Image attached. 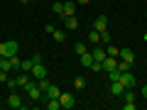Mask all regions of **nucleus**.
Returning <instances> with one entry per match:
<instances>
[{
  "mask_svg": "<svg viewBox=\"0 0 147 110\" xmlns=\"http://www.w3.org/2000/svg\"><path fill=\"white\" fill-rule=\"evenodd\" d=\"M25 91H27V95H30L32 100H44V98H47V95H44V91L37 86V81H34V78H32L30 83L25 86Z\"/></svg>",
  "mask_w": 147,
  "mask_h": 110,
  "instance_id": "nucleus-1",
  "label": "nucleus"
},
{
  "mask_svg": "<svg viewBox=\"0 0 147 110\" xmlns=\"http://www.w3.org/2000/svg\"><path fill=\"white\" fill-rule=\"evenodd\" d=\"M120 83L125 86V88H135V83H137L135 73L132 71H120Z\"/></svg>",
  "mask_w": 147,
  "mask_h": 110,
  "instance_id": "nucleus-2",
  "label": "nucleus"
},
{
  "mask_svg": "<svg viewBox=\"0 0 147 110\" xmlns=\"http://www.w3.org/2000/svg\"><path fill=\"white\" fill-rule=\"evenodd\" d=\"M32 78H34V81H39V78H47V66H44V64L42 61H39V64H34V66H32Z\"/></svg>",
  "mask_w": 147,
  "mask_h": 110,
  "instance_id": "nucleus-3",
  "label": "nucleus"
},
{
  "mask_svg": "<svg viewBox=\"0 0 147 110\" xmlns=\"http://www.w3.org/2000/svg\"><path fill=\"white\" fill-rule=\"evenodd\" d=\"M123 98H125V105H123V108H125V110H135V93H132L130 88H125Z\"/></svg>",
  "mask_w": 147,
  "mask_h": 110,
  "instance_id": "nucleus-4",
  "label": "nucleus"
},
{
  "mask_svg": "<svg viewBox=\"0 0 147 110\" xmlns=\"http://www.w3.org/2000/svg\"><path fill=\"white\" fill-rule=\"evenodd\" d=\"M30 81H32V73H27V71H20V73L15 76V83H17V86H22V88H25Z\"/></svg>",
  "mask_w": 147,
  "mask_h": 110,
  "instance_id": "nucleus-5",
  "label": "nucleus"
},
{
  "mask_svg": "<svg viewBox=\"0 0 147 110\" xmlns=\"http://www.w3.org/2000/svg\"><path fill=\"white\" fill-rule=\"evenodd\" d=\"M118 59L120 61H127V64H135V54H132V49H120V54H118Z\"/></svg>",
  "mask_w": 147,
  "mask_h": 110,
  "instance_id": "nucleus-6",
  "label": "nucleus"
},
{
  "mask_svg": "<svg viewBox=\"0 0 147 110\" xmlns=\"http://www.w3.org/2000/svg\"><path fill=\"white\" fill-rule=\"evenodd\" d=\"M7 105H10V108H15V110H20L25 103H22V98H20L17 93H10V95H7Z\"/></svg>",
  "mask_w": 147,
  "mask_h": 110,
  "instance_id": "nucleus-7",
  "label": "nucleus"
},
{
  "mask_svg": "<svg viewBox=\"0 0 147 110\" xmlns=\"http://www.w3.org/2000/svg\"><path fill=\"white\" fill-rule=\"evenodd\" d=\"M59 103H61V108L71 110L74 108V95L71 93H61V95H59Z\"/></svg>",
  "mask_w": 147,
  "mask_h": 110,
  "instance_id": "nucleus-8",
  "label": "nucleus"
},
{
  "mask_svg": "<svg viewBox=\"0 0 147 110\" xmlns=\"http://www.w3.org/2000/svg\"><path fill=\"white\" fill-rule=\"evenodd\" d=\"M93 30H98V32L108 30V17H105V15H98V17H96V22H93Z\"/></svg>",
  "mask_w": 147,
  "mask_h": 110,
  "instance_id": "nucleus-9",
  "label": "nucleus"
},
{
  "mask_svg": "<svg viewBox=\"0 0 147 110\" xmlns=\"http://www.w3.org/2000/svg\"><path fill=\"white\" fill-rule=\"evenodd\" d=\"M64 27H66V30H79V17L76 15H71V17H64Z\"/></svg>",
  "mask_w": 147,
  "mask_h": 110,
  "instance_id": "nucleus-10",
  "label": "nucleus"
},
{
  "mask_svg": "<svg viewBox=\"0 0 147 110\" xmlns=\"http://www.w3.org/2000/svg\"><path fill=\"white\" fill-rule=\"evenodd\" d=\"M110 93L113 95H123L125 93V86H123L120 81H110Z\"/></svg>",
  "mask_w": 147,
  "mask_h": 110,
  "instance_id": "nucleus-11",
  "label": "nucleus"
},
{
  "mask_svg": "<svg viewBox=\"0 0 147 110\" xmlns=\"http://www.w3.org/2000/svg\"><path fill=\"white\" fill-rule=\"evenodd\" d=\"M100 64H103V71H110V68H115V66H118V59H115V56H105Z\"/></svg>",
  "mask_w": 147,
  "mask_h": 110,
  "instance_id": "nucleus-12",
  "label": "nucleus"
},
{
  "mask_svg": "<svg viewBox=\"0 0 147 110\" xmlns=\"http://www.w3.org/2000/svg\"><path fill=\"white\" fill-rule=\"evenodd\" d=\"M93 61H103L105 56H108V54H105V47H93Z\"/></svg>",
  "mask_w": 147,
  "mask_h": 110,
  "instance_id": "nucleus-13",
  "label": "nucleus"
},
{
  "mask_svg": "<svg viewBox=\"0 0 147 110\" xmlns=\"http://www.w3.org/2000/svg\"><path fill=\"white\" fill-rule=\"evenodd\" d=\"M71 15H76V5H74V3H64V15H61V20H64V17H71Z\"/></svg>",
  "mask_w": 147,
  "mask_h": 110,
  "instance_id": "nucleus-14",
  "label": "nucleus"
},
{
  "mask_svg": "<svg viewBox=\"0 0 147 110\" xmlns=\"http://www.w3.org/2000/svg\"><path fill=\"white\" fill-rule=\"evenodd\" d=\"M44 95H47V100H49V98H59V95H61V91H59V88H57V86H54V83H52V86H49V88H47V91H44Z\"/></svg>",
  "mask_w": 147,
  "mask_h": 110,
  "instance_id": "nucleus-15",
  "label": "nucleus"
},
{
  "mask_svg": "<svg viewBox=\"0 0 147 110\" xmlns=\"http://www.w3.org/2000/svg\"><path fill=\"white\" fill-rule=\"evenodd\" d=\"M91 64H93V54H91V52H86V54H81V66H86V68H91Z\"/></svg>",
  "mask_w": 147,
  "mask_h": 110,
  "instance_id": "nucleus-16",
  "label": "nucleus"
},
{
  "mask_svg": "<svg viewBox=\"0 0 147 110\" xmlns=\"http://www.w3.org/2000/svg\"><path fill=\"white\" fill-rule=\"evenodd\" d=\"M88 42L91 44H100V32L98 30H91L88 32Z\"/></svg>",
  "mask_w": 147,
  "mask_h": 110,
  "instance_id": "nucleus-17",
  "label": "nucleus"
},
{
  "mask_svg": "<svg viewBox=\"0 0 147 110\" xmlns=\"http://www.w3.org/2000/svg\"><path fill=\"white\" fill-rule=\"evenodd\" d=\"M52 37H54V42L61 44L64 39H66V32H64V30H54V32H52Z\"/></svg>",
  "mask_w": 147,
  "mask_h": 110,
  "instance_id": "nucleus-18",
  "label": "nucleus"
},
{
  "mask_svg": "<svg viewBox=\"0 0 147 110\" xmlns=\"http://www.w3.org/2000/svg\"><path fill=\"white\" fill-rule=\"evenodd\" d=\"M32 66H34V61H32V59H25V61H20V71H27V73H30V71H32Z\"/></svg>",
  "mask_w": 147,
  "mask_h": 110,
  "instance_id": "nucleus-19",
  "label": "nucleus"
},
{
  "mask_svg": "<svg viewBox=\"0 0 147 110\" xmlns=\"http://www.w3.org/2000/svg\"><path fill=\"white\" fill-rule=\"evenodd\" d=\"M105 54H108V56H115V59H118L120 49H118V47H113V44H105Z\"/></svg>",
  "mask_w": 147,
  "mask_h": 110,
  "instance_id": "nucleus-20",
  "label": "nucleus"
},
{
  "mask_svg": "<svg viewBox=\"0 0 147 110\" xmlns=\"http://www.w3.org/2000/svg\"><path fill=\"white\" fill-rule=\"evenodd\" d=\"M84 86H86V78H84V76H76V78H74V88H76V91H81Z\"/></svg>",
  "mask_w": 147,
  "mask_h": 110,
  "instance_id": "nucleus-21",
  "label": "nucleus"
},
{
  "mask_svg": "<svg viewBox=\"0 0 147 110\" xmlns=\"http://www.w3.org/2000/svg\"><path fill=\"white\" fill-rule=\"evenodd\" d=\"M52 10H54V15H59V17H61V15H64V3H54V5H52Z\"/></svg>",
  "mask_w": 147,
  "mask_h": 110,
  "instance_id": "nucleus-22",
  "label": "nucleus"
},
{
  "mask_svg": "<svg viewBox=\"0 0 147 110\" xmlns=\"http://www.w3.org/2000/svg\"><path fill=\"white\" fill-rule=\"evenodd\" d=\"M37 86H39L42 91H47L49 86H52V81H49V78H39V81H37Z\"/></svg>",
  "mask_w": 147,
  "mask_h": 110,
  "instance_id": "nucleus-23",
  "label": "nucleus"
},
{
  "mask_svg": "<svg viewBox=\"0 0 147 110\" xmlns=\"http://www.w3.org/2000/svg\"><path fill=\"white\" fill-rule=\"evenodd\" d=\"M74 49H76V54H79V56L88 52V47H86V44H74Z\"/></svg>",
  "mask_w": 147,
  "mask_h": 110,
  "instance_id": "nucleus-24",
  "label": "nucleus"
},
{
  "mask_svg": "<svg viewBox=\"0 0 147 110\" xmlns=\"http://www.w3.org/2000/svg\"><path fill=\"white\" fill-rule=\"evenodd\" d=\"M100 44H110V34H108V30L100 32Z\"/></svg>",
  "mask_w": 147,
  "mask_h": 110,
  "instance_id": "nucleus-25",
  "label": "nucleus"
},
{
  "mask_svg": "<svg viewBox=\"0 0 147 110\" xmlns=\"http://www.w3.org/2000/svg\"><path fill=\"white\" fill-rule=\"evenodd\" d=\"M118 68H120V71H130V68H132V64H127V61H120V59H118Z\"/></svg>",
  "mask_w": 147,
  "mask_h": 110,
  "instance_id": "nucleus-26",
  "label": "nucleus"
},
{
  "mask_svg": "<svg viewBox=\"0 0 147 110\" xmlns=\"http://www.w3.org/2000/svg\"><path fill=\"white\" fill-rule=\"evenodd\" d=\"M7 78H10V76H7V71H3V68H0V83H7Z\"/></svg>",
  "mask_w": 147,
  "mask_h": 110,
  "instance_id": "nucleus-27",
  "label": "nucleus"
},
{
  "mask_svg": "<svg viewBox=\"0 0 147 110\" xmlns=\"http://www.w3.org/2000/svg\"><path fill=\"white\" fill-rule=\"evenodd\" d=\"M7 86H10V88H12V91H15V88H17V83H15V76H12V78H7Z\"/></svg>",
  "mask_w": 147,
  "mask_h": 110,
  "instance_id": "nucleus-28",
  "label": "nucleus"
},
{
  "mask_svg": "<svg viewBox=\"0 0 147 110\" xmlns=\"http://www.w3.org/2000/svg\"><path fill=\"white\" fill-rule=\"evenodd\" d=\"M54 30H57V27H54V25H44V32H47V34H52Z\"/></svg>",
  "mask_w": 147,
  "mask_h": 110,
  "instance_id": "nucleus-29",
  "label": "nucleus"
},
{
  "mask_svg": "<svg viewBox=\"0 0 147 110\" xmlns=\"http://www.w3.org/2000/svg\"><path fill=\"white\" fill-rule=\"evenodd\" d=\"M140 93H142V98H147V83L142 86V91H140Z\"/></svg>",
  "mask_w": 147,
  "mask_h": 110,
  "instance_id": "nucleus-30",
  "label": "nucleus"
},
{
  "mask_svg": "<svg viewBox=\"0 0 147 110\" xmlns=\"http://www.w3.org/2000/svg\"><path fill=\"white\" fill-rule=\"evenodd\" d=\"M76 3H79V5H88L91 0H76Z\"/></svg>",
  "mask_w": 147,
  "mask_h": 110,
  "instance_id": "nucleus-31",
  "label": "nucleus"
},
{
  "mask_svg": "<svg viewBox=\"0 0 147 110\" xmlns=\"http://www.w3.org/2000/svg\"><path fill=\"white\" fill-rule=\"evenodd\" d=\"M142 39H145V42H147V32H145V34H142Z\"/></svg>",
  "mask_w": 147,
  "mask_h": 110,
  "instance_id": "nucleus-32",
  "label": "nucleus"
},
{
  "mask_svg": "<svg viewBox=\"0 0 147 110\" xmlns=\"http://www.w3.org/2000/svg\"><path fill=\"white\" fill-rule=\"evenodd\" d=\"M20 3H30V0H20Z\"/></svg>",
  "mask_w": 147,
  "mask_h": 110,
  "instance_id": "nucleus-33",
  "label": "nucleus"
},
{
  "mask_svg": "<svg viewBox=\"0 0 147 110\" xmlns=\"http://www.w3.org/2000/svg\"><path fill=\"white\" fill-rule=\"evenodd\" d=\"M145 15H147V12H145Z\"/></svg>",
  "mask_w": 147,
  "mask_h": 110,
  "instance_id": "nucleus-34",
  "label": "nucleus"
},
{
  "mask_svg": "<svg viewBox=\"0 0 147 110\" xmlns=\"http://www.w3.org/2000/svg\"><path fill=\"white\" fill-rule=\"evenodd\" d=\"M103 3H105V0H103Z\"/></svg>",
  "mask_w": 147,
  "mask_h": 110,
  "instance_id": "nucleus-35",
  "label": "nucleus"
}]
</instances>
